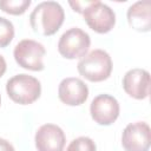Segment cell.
I'll list each match as a JSON object with an SVG mask.
<instances>
[{
	"instance_id": "1",
	"label": "cell",
	"mask_w": 151,
	"mask_h": 151,
	"mask_svg": "<svg viewBox=\"0 0 151 151\" xmlns=\"http://www.w3.org/2000/svg\"><path fill=\"white\" fill-rule=\"evenodd\" d=\"M65 19L63 7L55 1L40 2L29 15L31 27L41 35H52L61 27Z\"/></svg>"
},
{
	"instance_id": "2",
	"label": "cell",
	"mask_w": 151,
	"mask_h": 151,
	"mask_svg": "<svg viewBox=\"0 0 151 151\" xmlns=\"http://www.w3.org/2000/svg\"><path fill=\"white\" fill-rule=\"evenodd\" d=\"M80 76L90 81L106 80L112 72V60L110 54L104 50H93L85 54L77 65Z\"/></svg>"
},
{
	"instance_id": "3",
	"label": "cell",
	"mask_w": 151,
	"mask_h": 151,
	"mask_svg": "<svg viewBox=\"0 0 151 151\" xmlns=\"http://www.w3.org/2000/svg\"><path fill=\"white\" fill-rule=\"evenodd\" d=\"M6 91L13 101L21 105H28L40 97L41 85L37 78L21 73L8 79Z\"/></svg>"
},
{
	"instance_id": "4",
	"label": "cell",
	"mask_w": 151,
	"mask_h": 151,
	"mask_svg": "<svg viewBox=\"0 0 151 151\" xmlns=\"http://www.w3.org/2000/svg\"><path fill=\"white\" fill-rule=\"evenodd\" d=\"M91 45L90 35L78 27L67 29L59 39L58 51L66 59L83 58Z\"/></svg>"
},
{
	"instance_id": "5",
	"label": "cell",
	"mask_w": 151,
	"mask_h": 151,
	"mask_svg": "<svg viewBox=\"0 0 151 151\" xmlns=\"http://www.w3.org/2000/svg\"><path fill=\"white\" fill-rule=\"evenodd\" d=\"M46 50L42 44L32 40L24 39L17 44L13 51V55L19 66L31 70V71H41L44 70V55Z\"/></svg>"
},
{
	"instance_id": "6",
	"label": "cell",
	"mask_w": 151,
	"mask_h": 151,
	"mask_svg": "<svg viewBox=\"0 0 151 151\" xmlns=\"http://www.w3.org/2000/svg\"><path fill=\"white\" fill-rule=\"evenodd\" d=\"M83 17L91 29L97 33L110 32L116 24V14L111 7L101 1H91L83 11Z\"/></svg>"
},
{
	"instance_id": "7",
	"label": "cell",
	"mask_w": 151,
	"mask_h": 151,
	"mask_svg": "<svg viewBox=\"0 0 151 151\" xmlns=\"http://www.w3.org/2000/svg\"><path fill=\"white\" fill-rule=\"evenodd\" d=\"M151 130L147 123L136 122L129 124L122 134V145L125 151H149Z\"/></svg>"
},
{
	"instance_id": "8",
	"label": "cell",
	"mask_w": 151,
	"mask_h": 151,
	"mask_svg": "<svg viewBox=\"0 0 151 151\" xmlns=\"http://www.w3.org/2000/svg\"><path fill=\"white\" fill-rule=\"evenodd\" d=\"M119 103L110 94H99L94 97L90 106L92 119L99 125H111L119 116Z\"/></svg>"
},
{
	"instance_id": "9",
	"label": "cell",
	"mask_w": 151,
	"mask_h": 151,
	"mask_svg": "<svg viewBox=\"0 0 151 151\" xmlns=\"http://www.w3.org/2000/svg\"><path fill=\"white\" fill-rule=\"evenodd\" d=\"M59 99L70 106H78L88 98V87L79 78L70 77L61 80L58 88Z\"/></svg>"
},
{
	"instance_id": "10",
	"label": "cell",
	"mask_w": 151,
	"mask_h": 151,
	"mask_svg": "<svg viewBox=\"0 0 151 151\" xmlns=\"http://www.w3.org/2000/svg\"><path fill=\"white\" fill-rule=\"evenodd\" d=\"M65 143L64 131L54 124H44L35 133V147L38 151H63Z\"/></svg>"
},
{
	"instance_id": "11",
	"label": "cell",
	"mask_w": 151,
	"mask_h": 151,
	"mask_svg": "<svg viewBox=\"0 0 151 151\" xmlns=\"http://www.w3.org/2000/svg\"><path fill=\"white\" fill-rule=\"evenodd\" d=\"M124 91L134 99H145L150 93V73L143 68H133L123 78Z\"/></svg>"
},
{
	"instance_id": "12",
	"label": "cell",
	"mask_w": 151,
	"mask_h": 151,
	"mask_svg": "<svg viewBox=\"0 0 151 151\" xmlns=\"http://www.w3.org/2000/svg\"><path fill=\"white\" fill-rule=\"evenodd\" d=\"M150 7L151 2L149 0L137 1L131 5L127 9L129 25L139 32H149L151 28Z\"/></svg>"
},
{
	"instance_id": "13",
	"label": "cell",
	"mask_w": 151,
	"mask_h": 151,
	"mask_svg": "<svg viewBox=\"0 0 151 151\" xmlns=\"http://www.w3.org/2000/svg\"><path fill=\"white\" fill-rule=\"evenodd\" d=\"M31 0H0V9L12 15H20L29 7Z\"/></svg>"
},
{
	"instance_id": "14",
	"label": "cell",
	"mask_w": 151,
	"mask_h": 151,
	"mask_svg": "<svg viewBox=\"0 0 151 151\" xmlns=\"http://www.w3.org/2000/svg\"><path fill=\"white\" fill-rule=\"evenodd\" d=\"M14 38V26L13 24L4 18L0 17V47H6Z\"/></svg>"
},
{
	"instance_id": "15",
	"label": "cell",
	"mask_w": 151,
	"mask_h": 151,
	"mask_svg": "<svg viewBox=\"0 0 151 151\" xmlns=\"http://www.w3.org/2000/svg\"><path fill=\"white\" fill-rule=\"evenodd\" d=\"M66 151H97L96 143L88 137H78L67 146Z\"/></svg>"
},
{
	"instance_id": "16",
	"label": "cell",
	"mask_w": 151,
	"mask_h": 151,
	"mask_svg": "<svg viewBox=\"0 0 151 151\" xmlns=\"http://www.w3.org/2000/svg\"><path fill=\"white\" fill-rule=\"evenodd\" d=\"M90 4H91V1H88V2H80V1H76V2H73V1H70V5L72 6L73 11L79 12V13H83V11H84Z\"/></svg>"
},
{
	"instance_id": "17",
	"label": "cell",
	"mask_w": 151,
	"mask_h": 151,
	"mask_svg": "<svg viewBox=\"0 0 151 151\" xmlns=\"http://www.w3.org/2000/svg\"><path fill=\"white\" fill-rule=\"evenodd\" d=\"M0 151H15V150L8 140L0 138Z\"/></svg>"
},
{
	"instance_id": "18",
	"label": "cell",
	"mask_w": 151,
	"mask_h": 151,
	"mask_svg": "<svg viewBox=\"0 0 151 151\" xmlns=\"http://www.w3.org/2000/svg\"><path fill=\"white\" fill-rule=\"evenodd\" d=\"M5 72H6V60H5V58L0 54V77H2Z\"/></svg>"
},
{
	"instance_id": "19",
	"label": "cell",
	"mask_w": 151,
	"mask_h": 151,
	"mask_svg": "<svg viewBox=\"0 0 151 151\" xmlns=\"http://www.w3.org/2000/svg\"><path fill=\"white\" fill-rule=\"evenodd\" d=\"M0 104H1V96H0Z\"/></svg>"
}]
</instances>
